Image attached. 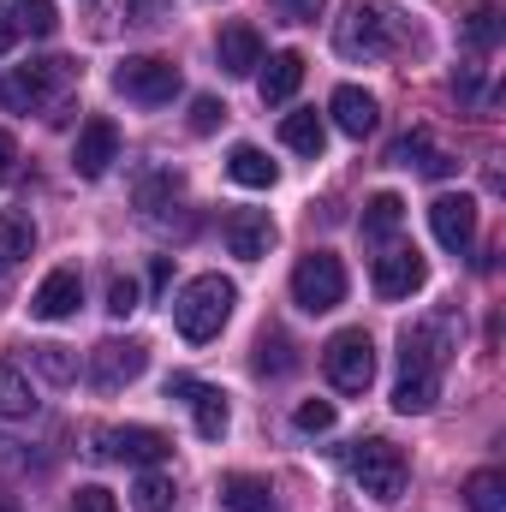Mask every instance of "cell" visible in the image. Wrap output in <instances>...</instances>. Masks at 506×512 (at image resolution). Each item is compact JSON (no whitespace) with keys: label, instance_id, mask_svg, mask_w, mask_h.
<instances>
[{"label":"cell","instance_id":"cell-29","mask_svg":"<svg viewBox=\"0 0 506 512\" xmlns=\"http://www.w3.org/2000/svg\"><path fill=\"white\" fill-rule=\"evenodd\" d=\"M179 191H185V179H179L173 167H161V173H149V179L137 185V209H143V215L155 221V215H161V209H167V203H173Z\"/></svg>","mask_w":506,"mask_h":512},{"label":"cell","instance_id":"cell-12","mask_svg":"<svg viewBox=\"0 0 506 512\" xmlns=\"http://www.w3.org/2000/svg\"><path fill=\"white\" fill-rule=\"evenodd\" d=\"M167 393H179L185 405H191V423H197V435L203 441H221L227 435V423H233V411H227V393L209 382H191V376H173Z\"/></svg>","mask_w":506,"mask_h":512},{"label":"cell","instance_id":"cell-3","mask_svg":"<svg viewBox=\"0 0 506 512\" xmlns=\"http://www.w3.org/2000/svg\"><path fill=\"white\" fill-rule=\"evenodd\" d=\"M233 304H239V286H233V280H221V274H197V280L173 298V322H179V334H185L191 346H203V340H215V334L227 328Z\"/></svg>","mask_w":506,"mask_h":512},{"label":"cell","instance_id":"cell-39","mask_svg":"<svg viewBox=\"0 0 506 512\" xmlns=\"http://www.w3.org/2000/svg\"><path fill=\"white\" fill-rule=\"evenodd\" d=\"M108 310H114V316H131V310H137V280H114V286H108Z\"/></svg>","mask_w":506,"mask_h":512},{"label":"cell","instance_id":"cell-6","mask_svg":"<svg viewBox=\"0 0 506 512\" xmlns=\"http://www.w3.org/2000/svg\"><path fill=\"white\" fill-rule=\"evenodd\" d=\"M292 304L310 316H328L334 304H346V262L334 251H310L292 268Z\"/></svg>","mask_w":506,"mask_h":512},{"label":"cell","instance_id":"cell-28","mask_svg":"<svg viewBox=\"0 0 506 512\" xmlns=\"http://www.w3.org/2000/svg\"><path fill=\"white\" fill-rule=\"evenodd\" d=\"M256 370H262V376H292V370H298V352H292V340H286L280 328H262V340H256Z\"/></svg>","mask_w":506,"mask_h":512},{"label":"cell","instance_id":"cell-36","mask_svg":"<svg viewBox=\"0 0 506 512\" xmlns=\"http://www.w3.org/2000/svg\"><path fill=\"white\" fill-rule=\"evenodd\" d=\"M126 24H137V30H161V24H167V6H161V0H126Z\"/></svg>","mask_w":506,"mask_h":512},{"label":"cell","instance_id":"cell-1","mask_svg":"<svg viewBox=\"0 0 506 512\" xmlns=\"http://www.w3.org/2000/svg\"><path fill=\"white\" fill-rule=\"evenodd\" d=\"M453 352H459V316L453 310H435V316L405 328V340H399V387H393L399 417H423L441 399V376H447Z\"/></svg>","mask_w":506,"mask_h":512},{"label":"cell","instance_id":"cell-2","mask_svg":"<svg viewBox=\"0 0 506 512\" xmlns=\"http://www.w3.org/2000/svg\"><path fill=\"white\" fill-rule=\"evenodd\" d=\"M417 36H411V18L393 6V0H352L346 18L334 24V48L340 60H393L405 54Z\"/></svg>","mask_w":506,"mask_h":512},{"label":"cell","instance_id":"cell-27","mask_svg":"<svg viewBox=\"0 0 506 512\" xmlns=\"http://www.w3.org/2000/svg\"><path fill=\"white\" fill-rule=\"evenodd\" d=\"M30 251H36V227L6 209V215H0V268H18Z\"/></svg>","mask_w":506,"mask_h":512},{"label":"cell","instance_id":"cell-31","mask_svg":"<svg viewBox=\"0 0 506 512\" xmlns=\"http://www.w3.org/2000/svg\"><path fill=\"white\" fill-rule=\"evenodd\" d=\"M173 501H179V489H173V477H161V471L137 477V489H131V512H167Z\"/></svg>","mask_w":506,"mask_h":512},{"label":"cell","instance_id":"cell-7","mask_svg":"<svg viewBox=\"0 0 506 512\" xmlns=\"http://www.w3.org/2000/svg\"><path fill=\"white\" fill-rule=\"evenodd\" d=\"M114 90L126 102H137V108H161V102L179 96V66L161 60V54H126L114 66Z\"/></svg>","mask_w":506,"mask_h":512},{"label":"cell","instance_id":"cell-41","mask_svg":"<svg viewBox=\"0 0 506 512\" xmlns=\"http://www.w3.org/2000/svg\"><path fill=\"white\" fill-rule=\"evenodd\" d=\"M12 167H18V137H12V131H0V185L12 179Z\"/></svg>","mask_w":506,"mask_h":512},{"label":"cell","instance_id":"cell-33","mask_svg":"<svg viewBox=\"0 0 506 512\" xmlns=\"http://www.w3.org/2000/svg\"><path fill=\"white\" fill-rule=\"evenodd\" d=\"M12 12H18V30H30V36H54L60 30L54 0H12Z\"/></svg>","mask_w":506,"mask_h":512},{"label":"cell","instance_id":"cell-11","mask_svg":"<svg viewBox=\"0 0 506 512\" xmlns=\"http://www.w3.org/2000/svg\"><path fill=\"white\" fill-rule=\"evenodd\" d=\"M143 370H149V346H143V340H102V346L90 352V382L102 387V393L131 387Z\"/></svg>","mask_w":506,"mask_h":512},{"label":"cell","instance_id":"cell-13","mask_svg":"<svg viewBox=\"0 0 506 512\" xmlns=\"http://www.w3.org/2000/svg\"><path fill=\"white\" fill-rule=\"evenodd\" d=\"M423 280H429V262L411 251V245H393V251L376 256V298H387V304L411 298Z\"/></svg>","mask_w":506,"mask_h":512},{"label":"cell","instance_id":"cell-21","mask_svg":"<svg viewBox=\"0 0 506 512\" xmlns=\"http://www.w3.org/2000/svg\"><path fill=\"white\" fill-rule=\"evenodd\" d=\"M298 84H304V54H274L268 60V72L256 78V90H262V102H292L298 96Z\"/></svg>","mask_w":506,"mask_h":512},{"label":"cell","instance_id":"cell-17","mask_svg":"<svg viewBox=\"0 0 506 512\" xmlns=\"http://www.w3.org/2000/svg\"><path fill=\"white\" fill-rule=\"evenodd\" d=\"M227 251L239 256V262H256V256H268L274 245V221H268V209H239V215H227Z\"/></svg>","mask_w":506,"mask_h":512},{"label":"cell","instance_id":"cell-16","mask_svg":"<svg viewBox=\"0 0 506 512\" xmlns=\"http://www.w3.org/2000/svg\"><path fill=\"white\" fill-rule=\"evenodd\" d=\"M215 60H221L227 78H251L256 66H262V36H256L251 24H221V36H215Z\"/></svg>","mask_w":506,"mask_h":512},{"label":"cell","instance_id":"cell-35","mask_svg":"<svg viewBox=\"0 0 506 512\" xmlns=\"http://www.w3.org/2000/svg\"><path fill=\"white\" fill-rule=\"evenodd\" d=\"M268 6H274V18H286V24H316L328 0H268Z\"/></svg>","mask_w":506,"mask_h":512},{"label":"cell","instance_id":"cell-26","mask_svg":"<svg viewBox=\"0 0 506 512\" xmlns=\"http://www.w3.org/2000/svg\"><path fill=\"white\" fill-rule=\"evenodd\" d=\"M399 221H405V203L393 191H381V197H370V209H364V239L370 245H387L399 233Z\"/></svg>","mask_w":506,"mask_h":512},{"label":"cell","instance_id":"cell-15","mask_svg":"<svg viewBox=\"0 0 506 512\" xmlns=\"http://www.w3.org/2000/svg\"><path fill=\"white\" fill-rule=\"evenodd\" d=\"M78 304H84V274H78V268H54V274L36 286L30 316H42V322H66V316H78Z\"/></svg>","mask_w":506,"mask_h":512},{"label":"cell","instance_id":"cell-18","mask_svg":"<svg viewBox=\"0 0 506 512\" xmlns=\"http://www.w3.org/2000/svg\"><path fill=\"white\" fill-rule=\"evenodd\" d=\"M387 161H393V167H417V173H429V179H447V173L459 167L447 149H435V137H429V131H405V137L387 149Z\"/></svg>","mask_w":506,"mask_h":512},{"label":"cell","instance_id":"cell-20","mask_svg":"<svg viewBox=\"0 0 506 512\" xmlns=\"http://www.w3.org/2000/svg\"><path fill=\"white\" fill-rule=\"evenodd\" d=\"M221 507L227 512H280V501H274V489L262 477L233 471V477H221Z\"/></svg>","mask_w":506,"mask_h":512},{"label":"cell","instance_id":"cell-34","mask_svg":"<svg viewBox=\"0 0 506 512\" xmlns=\"http://www.w3.org/2000/svg\"><path fill=\"white\" fill-rule=\"evenodd\" d=\"M292 423H298L304 435H328V429H334V405H328V399H304Z\"/></svg>","mask_w":506,"mask_h":512},{"label":"cell","instance_id":"cell-38","mask_svg":"<svg viewBox=\"0 0 506 512\" xmlns=\"http://www.w3.org/2000/svg\"><path fill=\"white\" fill-rule=\"evenodd\" d=\"M221 120H227V108H221L215 96H197V102H191V131H215Z\"/></svg>","mask_w":506,"mask_h":512},{"label":"cell","instance_id":"cell-25","mask_svg":"<svg viewBox=\"0 0 506 512\" xmlns=\"http://www.w3.org/2000/svg\"><path fill=\"white\" fill-rule=\"evenodd\" d=\"M459 36H465V48H477V54H489V48L501 42V6H489V0H477V6L465 12V24H459Z\"/></svg>","mask_w":506,"mask_h":512},{"label":"cell","instance_id":"cell-8","mask_svg":"<svg viewBox=\"0 0 506 512\" xmlns=\"http://www.w3.org/2000/svg\"><path fill=\"white\" fill-rule=\"evenodd\" d=\"M322 370H328V382L340 387V393H364V387L376 382V346H370V334L364 328H340L322 346Z\"/></svg>","mask_w":506,"mask_h":512},{"label":"cell","instance_id":"cell-32","mask_svg":"<svg viewBox=\"0 0 506 512\" xmlns=\"http://www.w3.org/2000/svg\"><path fill=\"white\" fill-rule=\"evenodd\" d=\"M30 364H36V370H42L54 387L78 382V358H72L66 346H30Z\"/></svg>","mask_w":506,"mask_h":512},{"label":"cell","instance_id":"cell-4","mask_svg":"<svg viewBox=\"0 0 506 512\" xmlns=\"http://www.w3.org/2000/svg\"><path fill=\"white\" fill-rule=\"evenodd\" d=\"M66 90H72V60H30V66H12L0 78V102L18 108V114H42Z\"/></svg>","mask_w":506,"mask_h":512},{"label":"cell","instance_id":"cell-40","mask_svg":"<svg viewBox=\"0 0 506 512\" xmlns=\"http://www.w3.org/2000/svg\"><path fill=\"white\" fill-rule=\"evenodd\" d=\"M453 96H465V102H477V96H483V78H477V66L453 72Z\"/></svg>","mask_w":506,"mask_h":512},{"label":"cell","instance_id":"cell-10","mask_svg":"<svg viewBox=\"0 0 506 512\" xmlns=\"http://www.w3.org/2000/svg\"><path fill=\"white\" fill-rule=\"evenodd\" d=\"M429 227H435V245L453 256H465L477 245V197H465V191H441L435 203H429Z\"/></svg>","mask_w":506,"mask_h":512},{"label":"cell","instance_id":"cell-19","mask_svg":"<svg viewBox=\"0 0 506 512\" xmlns=\"http://www.w3.org/2000/svg\"><path fill=\"white\" fill-rule=\"evenodd\" d=\"M328 114H334V126L346 131V137H370L381 126V108L370 90H358V84H340L334 90V102H328Z\"/></svg>","mask_w":506,"mask_h":512},{"label":"cell","instance_id":"cell-22","mask_svg":"<svg viewBox=\"0 0 506 512\" xmlns=\"http://www.w3.org/2000/svg\"><path fill=\"white\" fill-rule=\"evenodd\" d=\"M0 417L18 423V417H36V387L18 364H0Z\"/></svg>","mask_w":506,"mask_h":512},{"label":"cell","instance_id":"cell-42","mask_svg":"<svg viewBox=\"0 0 506 512\" xmlns=\"http://www.w3.org/2000/svg\"><path fill=\"white\" fill-rule=\"evenodd\" d=\"M12 42H18V18H12V6L0 0V54H6Z\"/></svg>","mask_w":506,"mask_h":512},{"label":"cell","instance_id":"cell-30","mask_svg":"<svg viewBox=\"0 0 506 512\" xmlns=\"http://www.w3.org/2000/svg\"><path fill=\"white\" fill-rule=\"evenodd\" d=\"M465 507L471 512H506V477L501 471H477L465 483Z\"/></svg>","mask_w":506,"mask_h":512},{"label":"cell","instance_id":"cell-37","mask_svg":"<svg viewBox=\"0 0 506 512\" xmlns=\"http://www.w3.org/2000/svg\"><path fill=\"white\" fill-rule=\"evenodd\" d=\"M66 512H120V507H114V495H108V489H96V483H84V489L72 495V507H66Z\"/></svg>","mask_w":506,"mask_h":512},{"label":"cell","instance_id":"cell-43","mask_svg":"<svg viewBox=\"0 0 506 512\" xmlns=\"http://www.w3.org/2000/svg\"><path fill=\"white\" fill-rule=\"evenodd\" d=\"M0 512H18V507H12V501H6V495H0Z\"/></svg>","mask_w":506,"mask_h":512},{"label":"cell","instance_id":"cell-9","mask_svg":"<svg viewBox=\"0 0 506 512\" xmlns=\"http://www.w3.org/2000/svg\"><path fill=\"white\" fill-rule=\"evenodd\" d=\"M90 441H96L90 447L96 459H120V465H161L173 453V441L161 429H143V423H131V429H96Z\"/></svg>","mask_w":506,"mask_h":512},{"label":"cell","instance_id":"cell-24","mask_svg":"<svg viewBox=\"0 0 506 512\" xmlns=\"http://www.w3.org/2000/svg\"><path fill=\"white\" fill-rule=\"evenodd\" d=\"M280 143L316 161V155H322V143H328V126H322V114H286V120H280Z\"/></svg>","mask_w":506,"mask_h":512},{"label":"cell","instance_id":"cell-14","mask_svg":"<svg viewBox=\"0 0 506 512\" xmlns=\"http://www.w3.org/2000/svg\"><path fill=\"white\" fill-rule=\"evenodd\" d=\"M114 161H120V126H114V120H84V131H78V149H72L78 179H102Z\"/></svg>","mask_w":506,"mask_h":512},{"label":"cell","instance_id":"cell-23","mask_svg":"<svg viewBox=\"0 0 506 512\" xmlns=\"http://www.w3.org/2000/svg\"><path fill=\"white\" fill-rule=\"evenodd\" d=\"M227 173H233V179H239L245 191H268V185L280 179V173H274V161H268V155H262L256 143H239V149L227 155Z\"/></svg>","mask_w":506,"mask_h":512},{"label":"cell","instance_id":"cell-5","mask_svg":"<svg viewBox=\"0 0 506 512\" xmlns=\"http://www.w3.org/2000/svg\"><path fill=\"white\" fill-rule=\"evenodd\" d=\"M346 471H352L358 489L376 495V501H399V495H405V453H399L387 435H364V441H352Z\"/></svg>","mask_w":506,"mask_h":512}]
</instances>
